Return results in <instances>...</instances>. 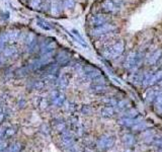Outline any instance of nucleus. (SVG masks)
I'll list each match as a JSON object with an SVG mask.
<instances>
[{"label":"nucleus","mask_w":162,"mask_h":152,"mask_svg":"<svg viewBox=\"0 0 162 152\" xmlns=\"http://www.w3.org/2000/svg\"><path fill=\"white\" fill-rule=\"evenodd\" d=\"M124 49H125L124 42L119 41L117 43L110 44L107 47H106L105 50L102 51V56L109 59L117 58V57L122 55V53L124 52Z\"/></svg>","instance_id":"obj_1"},{"label":"nucleus","mask_w":162,"mask_h":152,"mask_svg":"<svg viewBox=\"0 0 162 152\" xmlns=\"http://www.w3.org/2000/svg\"><path fill=\"white\" fill-rule=\"evenodd\" d=\"M117 29V26L113 24H110V22H107V24H105L102 25H99V26H96V28H93L91 29V36L94 37V38H100L105 37L106 35H110V34L114 33L115 30Z\"/></svg>","instance_id":"obj_2"},{"label":"nucleus","mask_w":162,"mask_h":152,"mask_svg":"<svg viewBox=\"0 0 162 152\" xmlns=\"http://www.w3.org/2000/svg\"><path fill=\"white\" fill-rule=\"evenodd\" d=\"M101 8L106 13H117L122 9L121 0H105L101 3Z\"/></svg>","instance_id":"obj_3"},{"label":"nucleus","mask_w":162,"mask_h":152,"mask_svg":"<svg viewBox=\"0 0 162 152\" xmlns=\"http://www.w3.org/2000/svg\"><path fill=\"white\" fill-rule=\"evenodd\" d=\"M142 57H143V54H141V53H138V52L130 53L128 58H127V61H126V66L130 67V68H134V67L138 66V64L140 63Z\"/></svg>","instance_id":"obj_4"},{"label":"nucleus","mask_w":162,"mask_h":152,"mask_svg":"<svg viewBox=\"0 0 162 152\" xmlns=\"http://www.w3.org/2000/svg\"><path fill=\"white\" fill-rule=\"evenodd\" d=\"M110 20V18L106 14H95V15H92L89 20V24L93 28H96V26H99V25H102L105 24H107Z\"/></svg>","instance_id":"obj_5"},{"label":"nucleus","mask_w":162,"mask_h":152,"mask_svg":"<svg viewBox=\"0 0 162 152\" xmlns=\"http://www.w3.org/2000/svg\"><path fill=\"white\" fill-rule=\"evenodd\" d=\"M25 45L28 47V50L29 52H33L34 49L36 48V45H37V40H36V37H34V34H29L28 38L25 39Z\"/></svg>","instance_id":"obj_6"},{"label":"nucleus","mask_w":162,"mask_h":152,"mask_svg":"<svg viewBox=\"0 0 162 152\" xmlns=\"http://www.w3.org/2000/svg\"><path fill=\"white\" fill-rule=\"evenodd\" d=\"M72 35H73V39H74L75 42H77V43L80 44V45L82 46V47H84V48H88L86 42L84 41V39H83L82 37H81V35L79 34L78 30L75 29H72Z\"/></svg>","instance_id":"obj_7"},{"label":"nucleus","mask_w":162,"mask_h":152,"mask_svg":"<svg viewBox=\"0 0 162 152\" xmlns=\"http://www.w3.org/2000/svg\"><path fill=\"white\" fill-rule=\"evenodd\" d=\"M162 57V50L161 49H158V50L154 51L153 53H151L149 56H148V62L149 64H154L156 63V61Z\"/></svg>","instance_id":"obj_8"},{"label":"nucleus","mask_w":162,"mask_h":152,"mask_svg":"<svg viewBox=\"0 0 162 152\" xmlns=\"http://www.w3.org/2000/svg\"><path fill=\"white\" fill-rule=\"evenodd\" d=\"M51 12L54 15H58L61 13V3L58 0H53L51 3Z\"/></svg>","instance_id":"obj_9"},{"label":"nucleus","mask_w":162,"mask_h":152,"mask_svg":"<svg viewBox=\"0 0 162 152\" xmlns=\"http://www.w3.org/2000/svg\"><path fill=\"white\" fill-rule=\"evenodd\" d=\"M69 58H70V55H69L66 51H60L57 54V60H58V62H60V63L67 62Z\"/></svg>","instance_id":"obj_10"},{"label":"nucleus","mask_w":162,"mask_h":152,"mask_svg":"<svg viewBox=\"0 0 162 152\" xmlns=\"http://www.w3.org/2000/svg\"><path fill=\"white\" fill-rule=\"evenodd\" d=\"M37 24L41 29H43L45 30H51L53 29V26L51 25L50 22H48L47 20H42V18H38Z\"/></svg>","instance_id":"obj_11"},{"label":"nucleus","mask_w":162,"mask_h":152,"mask_svg":"<svg viewBox=\"0 0 162 152\" xmlns=\"http://www.w3.org/2000/svg\"><path fill=\"white\" fill-rule=\"evenodd\" d=\"M15 53H16V49L13 47L4 48V50H3V55H4V57H11L13 56Z\"/></svg>","instance_id":"obj_12"},{"label":"nucleus","mask_w":162,"mask_h":152,"mask_svg":"<svg viewBox=\"0 0 162 152\" xmlns=\"http://www.w3.org/2000/svg\"><path fill=\"white\" fill-rule=\"evenodd\" d=\"M63 6L67 9H72L75 6L74 0H63Z\"/></svg>","instance_id":"obj_13"},{"label":"nucleus","mask_w":162,"mask_h":152,"mask_svg":"<svg viewBox=\"0 0 162 152\" xmlns=\"http://www.w3.org/2000/svg\"><path fill=\"white\" fill-rule=\"evenodd\" d=\"M8 34V41L10 42H15L16 41V39L18 38V35H19V33L18 32H9V33H7Z\"/></svg>","instance_id":"obj_14"},{"label":"nucleus","mask_w":162,"mask_h":152,"mask_svg":"<svg viewBox=\"0 0 162 152\" xmlns=\"http://www.w3.org/2000/svg\"><path fill=\"white\" fill-rule=\"evenodd\" d=\"M30 7L33 8H40L41 5H42V0H30V3H29Z\"/></svg>","instance_id":"obj_15"},{"label":"nucleus","mask_w":162,"mask_h":152,"mask_svg":"<svg viewBox=\"0 0 162 152\" xmlns=\"http://www.w3.org/2000/svg\"><path fill=\"white\" fill-rule=\"evenodd\" d=\"M86 71H87L90 75H92V76L98 74V71L96 70L95 68H93V67H86Z\"/></svg>","instance_id":"obj_16"}]
</instances>
